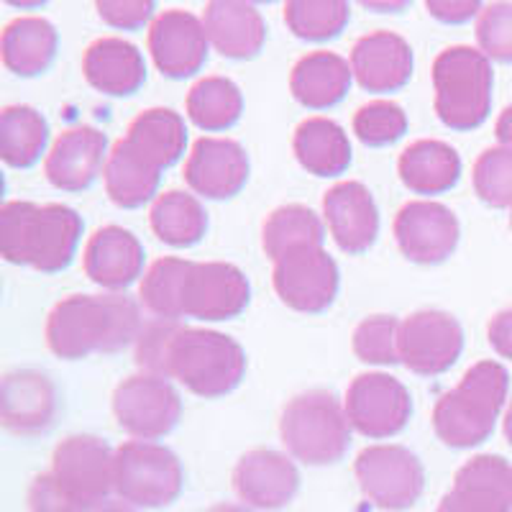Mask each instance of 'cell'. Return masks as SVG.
<instances>
[{
	"label": "cell",
	"instance_id": "ab89813d",
	"mask_svg": "<svg viewBox=\"0 0 512 512\" xmlns=\"http://www.w3.org/2000/svg\"><path fill=\"white\" fill-rule=\"evenodd\" d=\"M354 134L367 146H390L408 134V113L392 100H372L354 113Z\"/></svg>",
	"mask_w": 512,
	"mask_h": 512
},
{
	"label": "cell",
	"instance_id": "7bdbcfd3",
	"mask_svg": "<svg viewBox=\"0 0 512 512\" xmlns=\"http://www.w3.org/2000/svg\"><path fill=\"white\" fill-rule=\"evenodd\" d=\"M479 52L492 62H512V3H489L477 21Z\"/></svg>",
	"mask_w": 512,
	"mask_h": 512
},
{
	"label": "cell",
	"instance_id": "836d02e7",
	"mask_svg": "<svg viewBox=\"0 0 512 512\" xmlns=\"http://www.w3.org/2000/svg\"><path fill=\"white\" fill-rule=\"evenodd\" d=\"M149 221H152V231L157 233V239L175 249L195 246L208 231V213L200 200L182 190L162 192L154 200Z\"/></svg>",
	"mask_w": 512,
	"mask_h": 512
},
{
	"label": "cell",
	"instance_id": "e0dca14e",
	"mask_svg": "<svg viewBox=\"0 0 512 512\" xmlns=\"http://www.w3.org/2000/svg\"><path fill=\"white\" fill-rule=\"evenodd\" d=\"M185 182L195 195L208 200L239 195L249 182V157L244 146L218 136L198 139L185 162Z\"/></svg>",
	"mask_w": 512,
	"mask_h": 512
},
{
	"label": "cell",
	"instance_id": "f35d334b",
	"mask_svg": "<svg viewBox=\"0 0 512 512\" xmlns=\"http://www.w3.org/2000/svg\"><path fill=\"white\" fill-rule=\"evenodd\" d=\"M472 182L489 208H512V149L500 144L484 149L474 162Z\"/></svg>",
	"mask_w": 512,
	"mask_h": 512
},
{
	"label": "cell",
	"instance_id": "83f0119b",
	"mask_svg": "<svg viewBox=\"0 0 512 512\" xmlns=\"http://www.w3.org/2000/svg\"><path fill=\"white\" fill-rule=\"evenodd\" d=\"M59 36L57 29L41 16L13 18L3 29L0 39V57L6 70L18 77H36L49 70L57 57Z\"/></svg>",
	"mask_w": 512,
	"mask_h": 512
},
{
	"label": "cell",
	"instance_id": "4dcf8cb0",
	"mask_svg": "<svg viewBox=\"0 0 512 512\" xmlns=\"http://www.w3.org/2000/svg\"><path fill=\"white\" fill-rule=\"evenodd\" d=\"M162 169L154 167L146 157H141L126 139L113 144L108 162L103 169V182L108 198L118 208H141L157 195Z\"/></svg>",
	"mask_w": 512,
	"mask_h": 512
},
{
	"label": "cell",
	"instance_id": "d4e9b609",
	"mask_svg": "<svg viewBox=\"0 0 512 512\" xmlns=\"http://www.w3.org/2000/svg\"><path fill=\"white\" fill-rule=\"evenodd\" d=\"M82 72L98 93L113 98L134 95L146 82L144 54L131 41L118 36H103L93 41L82 57Z\"/></svg>",
	"mask_w": 512,
	"mask_h": 512
},
{
	"label": "cell",
	"instance_id": "d6986e66",
	"mask_svg": "<svg viewBox=\"0 0 512 512\" xmlns=\"http://www.w3.org/2000/svg\"><path fill=\"white\" fill-rule=\"evenodd\" d=\"M436 512H512V464L495 454L466 461Z\"/></svg>",
	"mask_w": 512,
	"mask_h": 512
},
{
	"label": "cell",
	"instance_id": "7a4b0ae2",
	"mask_svg": "<svg viewBox=\"0 0 512 512\" xmlns=\"http://www.w3.org/2000/svg\"><path fill=\"white\" fill-rule=\"evenodd\" d=\"M82 239V218L70 205L11 200L0 208V254L11 264L54 274L72 264Z\"/></svg>",
	"mask_w": 512,
	"mask_h": 512
},
{
	"label": "cell",
	"instance_id": "6da1fadb",
	"mask_svg": "<svg viewBox=\"0 0 512 512\" xmlns=\"http://www.w3.org/2000/svg\"><path fill=\"white\" fill-rule=\"evenodd\" d=\"M141 326L139 305L126 295H70L54 305L47 320V344L67 361L93 354H116L136 344Z\"/></svg>",
	"mask_w": 512,
	"mask_h": 512
},
{
	"label": "cell",
	"instance_id": "681fc988",
	"mask_svg": "<svg viewBox=\"0 0 512 512\" xmlns=\"http://www.w3.org/2000/svg\"><path fill=\"white\" fill-rule=\"evenodd\" d=\"M205 512H251L246 505H231V502H221V505H213Z\"/></svg>",
	"mask_w": 512,
	"mask_h": 512
},
{
	"label": "cell",
	"instance_id": "484cf974",
	"mask_svg": "<svg viewBox=\"0 0 512 512\" xmlns=\"http://www.w3.org/2000/svg\"><path fill=\"white\" fill-rule=\"evenodd\" d=\"M210 47L228 59H251L262 52L267 41V24L251 3L216 0L203 11Z\"/></svg>",
	"mask_w": 512,
	"mask_h": 512
},
{
	"label": "cell",
	"instance_id": "8d00e7d4",
	"mask_svg": "<svg viewBox=\"0 0 512 512\" xmlns=\"http://www.w3.org/2000/svg\"><path fill=\"white\" fill-rule=\"evenodd\" d=\"M190 264L192 262H187V259L164 256V259H157L152 267L146 269L144 280H141L139 287V297L141 305H144L154 318H182V282H185Z\"/></svg>",
	"mask_w": 512,
	"mask_h": 512
},
{
	"label": "cell",
	"instance_id": "7dc6e473",
	"mask_svg": "<svg viewBox=\"0 0 512 512\" xmlns=\"http://www.w3.org/2000/svg\"><path fill=\"white\" fill-rule=\"evenodd\" d=\"M489 346L497 351V356L512 361V308L500 310L487 326Z\"/></svg>",
	"mask_w": 512,
	"mask_h": 512
},
{
	"label": "cell",
	"instance_id": "603a6c76",
	"mask_svg": "<svg viewBox=\"0 0 512 512\" xmlns=\"http://www.w3.org/2000/svg\"><path fill=\"white\" fill-rule=\"evenodd\" d=\"M144 246L134 233L121 226H103L93 233L82 254V267L90 282L103 290H123L144 272Z\"/></svg>",
	"mask_w": 512,
	"mask_h": 512
},
{
	"label": "cell",
	"instance_id": "277c9868",
	"mask_svg": "<svg viewBox=\"0 0 512 512\" xmlns=\"http://www.w3.org/2000/svg\"><path fill=\"white\" fill-rule=\"evenodd\" d=\"M492 62L474 47H448L433 62L436 113L443 126L472 131L492 111Z\"/></svg>",
	"mask_w": 512,
	"mask_h": 512
},
{
	"label": "cell",
	"instance_id": "f5cc1de1",
	"mask_svg": "<svg viewBox=\"0 0 512 512\" xmlns=\"http://www.w3.org/2000/svg\"><path fill=\"white\" fill-rule=\"evenodd\" d=\"M510 228H512V208H510Z\"/></svg>",
	"mask_w": 512,
	"mask_h": 512
},
{
	"label": "cell",
	"instance_id": "4fadbf2b",
	"mask_svg": "<svg viewBox=\"0 0 512 512\" xmlns=\"http://www.w3.org/2000/svg\"><path fill=\"white\" fill-rule=\"evenodd\" d=\"M274 292L297 313H323L338 295V264L323 246L300 249L274 262Z\"/></svg>",
	"mask_w": 512,
	"mask_h": 512
},
{
	"label": "cell",
	"instance_id": "74e56055",
	"mask_svg": "<svg viewBox=\"0 0 512 512\" xmlns=\"http://www.w3.org/2000/svg\"><path fill=\"white\" fill-rule=\"evenodd\" d=\"M351 8L344 0H292L285 6V24L297 39L326 41L346 29Z\"/></svg>",
	"mask_w": 512,
	"mask_h": 512
},
{
	"label": "cell",
	"instance_id": "816d5d0a",
	"mask_svg": "<svg viewBox=\"0 0 512 512\" xmlns=\"http://www.w3.org/2000/svg\"><path fill=\"white\" fill-rule=\"evenodd\" d=\"M505 438H507V443L512 446V400H510V405H507V413H505Z\"/></svg>",
	"mask_w": 512,
	"mask_h": 512
},
{
	"label": "cell",
	"instance_id": "cb8c5ba5",
	"mask_svg": "<svg viewBox=\"0 0 512 512\" xmlns=\"http://www.w3.org/2000/svg\"><path fill=\"white\" fill-rule=\"evenodd\" d=\"M57 392L47 374L21 369L3 379L0 390V420L16 436H39L54 423Z\"/></svg>",
	"mask_w": 512,
	"mask_h": 512
},
{
	"label": "cell",
	"instance_id": "ffe728a7",
	"mask_svg": "<svg viewBox=\"0 0 512 512\" xmlns=\"http://www.w3.org/2000/svg\"><path fill=\"white\" fill-rule=\"evenodd\" d=\"M108 154V136L103 131L93 126L67 128L49 149L44 175L57 190L82 192L105 169Z\"/></svg>",
	"mask_w": 512,
	"mask_h": 512
},
{
	"label": "cell",
	"instance_id": "d590c367",
	"mask_svg": "<svg viewBox=\"0 0 512 512\" xmlns=\"http://www.w3.org/2000/svg\"><path fill=\"white\" fill-rule=\"evenodd\" d=\"M244 113V95L228 77H203L187 93V116L203 131H226Z\"/></svg>",
	"mask_w": 512,
	"mask_h": 512
},
{
	"label": "cell",
	"instance_id": "30bf717a",
	"mask_svg": "<svg viewBox=\"0 0 512 512\" xmlns=\"http://www.w3.org/2000/svg\"><path fill=\"white\" fill-rule=\"evenodd\" d=\"M113 415L134 441H157L172 433L182 415V400L169 379L134 374L113 392Z\"/></svg>",
	"mask_w": 512,
	"mask_h": 512
},
{
	"label": "cell",
	"instance_id": "8fae6325",
	"mask_svg": "<svg viewBox=\"0 0 512 512\" xmlns=\"http://www.w3.org/2000/svg\"><path fill=\"white\" fill-rule=\"evenodd\" d=\"M346 418L367 438H392L408 425L413 397L400 379L384 372L359 374L346 390Z\"/></svg>",
	"mask_w": 512,
	"mask_h": 512
},
{
	"label": "cell",
	"instance_id": "e575fe53",
	"mask_svg": "<svg viewBox=\"0 0 512 512\" xmlns=\"http://www.w3.org/2000/svg\"><path fill=\"white\" fill-rule=\"evenodd\" d=\"M326 241V228L318 213L305 205H282L264 221L262 246L272 262L300 249H315Z\"/></svg>",
	"mask_w": 512,
	"mask_h": 512
},
{
	"label": "cell",
	"instance_id": "5bb4252c",
	"mask_svg": "<svg viewBox=\"0 0 512 512\" xmlns=\"http://www.w3.org/2000/svg\"><path fill=\"white\" fill-rule=\"evenodd\" d=\"M249 300L246 274L226 262H192L182 282V318L231 320L244 313Z\"/></svg>",
	"mask_w": 512,
	"mask_h": 512
},
{
	"label": "cell",
	"instance_id": "8992f818",
	"mask_svg": "<svg viewBox=\"0 0 512 512\" xmlns=\"http://www.w3.org/2000/svg\"><path fill=\"white\" fill-rule=\"evenodd\" d=\"M246 374L239 341L208 328H182L172 344L169 379L185 384L192 395L213 400L233 392Z\"/></svg>",
	"mask_w": 512,
	"mask_h": 512
},
{
	"label": "cell",
	"instance_id": "f907efd6",
	"mask_svg": "<svg viewBox=\"0 0 512 512\" xmlns=\"http://www.w3.org/2000/svg\"><path fill=\"white\" fill-rule=\"evenodd\" d=\"M95 512H136V510L131 505H126V502H108V505H103Z\"/></svg>",
	"mask_w": 512,
	"mask_h": 512
},
{
	"label": "cell",
	"instance_id": "2e32d148",
	"mask_svg": "<svg viewBox=\"0 0 512 512\" xmlns=\"http://www.w3.org/2000/svg\"><path fill=\"white\" fill-rule=\"evenodd\" d=\"M149 52L159 72L172 80H185L200 72L210 52L203 18L180 8L159 13L149 26Z\"/></svg>",
	"mask_w": 512,
	"mask_h": 512
},
{
	"label": "cell",
	"instance_id": "9c48e42d",
	"mask_svg": "<svg viewBox=\"0 0 512 512\" xmlns=\"http://www.w3.org/2000/svg\"><path fill=\"white\" fill-rule=\"evenodd\" d=\"M361 492L379 510H408L420 500L425 472L418 456L405 446H369L354 464Z\"/></svg>",
	"mask_w": 512,
	"mask_h": 512
},
{
	"label": "cell",
	"instance_id": "ba28073f",
	"mask_svg": "<svg viewBox=\"0 0 512 512\" xmlns=\"http://www.w3.org/2000/svg\"><path fill=\"white\" fill-rule=\"evenodd\" d=\"M185 487L182 464L167 446L154 441H126L116 448V495L144 510L167 507Z\"/></svg>",
	"mask_w": 512,
	"mask_h": 512
},
{
	"label": "cell",
	"instance_id": "7c38bea8",
	"mask_svg": "<svg viewBox=\"0 0 512 512\" xmlns=\"http://www.w3.org/2000/svg\"><path fill=\"white\" fill-rule=\"evenodd\" d=\"M464 328L451 313L418 310L400 323V361L420 377H438L459 361Z\"/></svg>",
	"mask_w": 512,
	"mask_h": 512
},
{
	"label": "cell",
	"instance_id": "b9f144b4",
	"mask_svg": "<svg viewBox=\"0 0 512 512\" xmlns=\"http://www.w3.org/2000/svg\"><path fill=\"white\" fill-rule=\"evenodd\" d=\"M182 326L177 320L152 318L141 326L139 338H136V364L144 369V374L169 379V356H172V344Z\"/></svg>",
	"mask_w": 512,
	"mask_h": 512
},
{
	"label": "cell",
	"instance_id": "44dd1931",
	"mask_svg": "<svg viewBox=\"0 0 512 512\" xmlns=\"http://www.w3.org/2000/svg\"><path fill=\"white\" fill-rule=\"evenodd\" d=\"M323 218L338 249L364 254L379 236V210L361 182H338L323 198Z\"/></svg>",
	"mask_w": 512,
	"mask_h": 512
},
{
	"label": "cell",
	"instance_id": "52a82bcc",
	"mask_svg": "<svg viewBox=\"0 0 512 512\" xmlns=\"http://www.w3.org/2000/svg\"><path fill=\"white\" fill-rule=\"evenodd\" d=\"M49 474L77 512H95L116 492V451L88 433L64 438L54 448Z\"/></svg>",
	"mask_w": 512,
	"mask_h": 512
},
{
	"label": "cell",
	"instance_id": "bcb514c9",
	"mask_svg": "<svg viewBox=\"0 0 512 512\" xmlns=\"http://www.w3.org/2000/svg\"><path fill=\"white\" fill-rule=\"evenodd\" d=\"M428 13L443 24H466V21H472L474 16L484 11L482 3L477 0H461V3H451V0H431L428 3Z\"/></svg>",
	"mask_w": 512,
	"mask_h": 512
},
{
	"label": "cell",
	"instance_id": "f6af8a7d",
	"mask_svg": "<svg viewBox=\"0 0 512 512\" xmlns=\"http://www.w3.org/2000/svg\"><path fill=\"white\" fill-rule=\"evenodd\" d=\"M29 512H77L62 495V489L52 479V474L44 472L31 482L29 487Z\"/></svg>",
	"mask_w": 512,
	"mask_h": 512
},
{
	"label": "cell",
	"instance_id": "3957f363",
	"mask_svg": "<svg viewBox=\"0 0 512 512\" xmlns=\"http://www.w3.org/2000/svg\"><path fill=\"white\" fill-rule=\"evenodd\" d=\"M510 374L497 361H479L433 408V431L446 446L472 448L487 441L505 408Z\"/></svg>",
	"mask_w": 512,
	"mask_h": 512
},
{
	"label": "cell",
	"instance_id": "ee69618b",
	"mask_svg": "<svg viewBox=\"0 0 512 512\" xmlns=\"http://www.w3.org/2000/svg\"><path fill=\"white\" fill-rule=\"evenodd\" d=\"M157 11L152 0H100L98 16L105 24L121 31H136L146 26Z\"/></svg>",
	"mask_w": 512,
	"mask_h": 512
},
{
	"label": "cell",
	"instance_id": "ac0fdd59",
	"mask_svg": "<svg viewBox=\"0 0 512 512\" xmlns=\"http://www.w3.org/2000/svg\"><path fill=\"white\" fill-rule=\"evenodd\" d=\"M233 489L246 507L282 510L300 489V472L290 456L272 448H254L233 469Z\"/></svg>",
	"mask_w": 512,
	"mask_h": 512
},
{
	"label": "cell",
	"instance_id": "5b68a950",
	"mask_svg": "<svg viewBox=\"0 0 512 512\" xmlns=\"http://www.w3.org/2000/svg\"><path fill=\"white\" fill-rule=\"evenodd\" d=\"M280 436L290 456L308 466H326L344 459L351 446L346 408L331 392L310 390L292 397L282 410Z\"/></svg>",
	"mask_w": 512,
	"mask_h": 512
},
{
	"label": "cell",
	"instance_id": "1f68e13d",
	"mask_svg": "<svg viewBox=\"0 0 512 512\" xmlns=\"http://www.w3.org/2000/svg\"><path fill=\"white\" fill-rule=\"evenodd\" d=\"M123 139L154 167L167 169L185 154L187 128L172 108H149L131 121Z\"/></svg>",
	"mask_w": 512,
	"mask_h": 512
},
{
	"label": "cell",
	"instance_id": "9a60e30c",
	"mask_svg": "<svg viewBox=\"0 0 512 512\" xmlns=\"http://www.w3.org/2000/svg\"><path fill=\"white\" fill-rule=\"evenodd\" d=\"M395 239L402 256L415 264H441L459 246L461 226L451 208L433 200H410L395 216Z\"/></svg>",
	"mask_w": 512,
	"mask_h": 512
},
{
	"label": "cell",
	"instance_id": "f1b7e54d",
	"mask_svg": "<svg viewBox=\"0 0 512 512\" xmlns=\"http://www.w3.org/2000/svg\"><path fill=\"white\" fill-rule=\"evenodd\" d=\"M397 172L415 195H441L459 182L461 157L446 141L420 139L400 154Z\"/></svg>",
	"mask_w": 512,
	"mask_h": 512
},
{
	"label": "cell",
	"instance_id": "60d3db41",
	"mask_svg": "<svg viewBox=\"0 0 512 512\" xmlns=\"http://www.w3.org/2000/svg\"><path fill=\"white\" fill-rule=\"evenodd\" d=\"M354 354L364 364H397L400 361V320L392 315H372L354 331Z\"/></svg>",
	"mask_w": 512,
	"mask_h": 512
},
{
	"label": "cell",
	"instance_id": "4316f807",
	"mask_svg": "<svg viewBox=\"0 0 512 512\" xmlns=\"http://www.w3.org/2000/svg\"><path fill=\"white\" fill-rule=\"evenodd\" d=\"M354 80L351 62L336 52H310L297 59L290 75L295 100L310 111H326L346 98Z\"/></svg>",
	"mask_w": 512,
	"mask_h": 512
},
{
	"label": "cell",
	"instance_id": "f546056e",
	"mask_svg": "<svg viewBox=\"0 0 512 512\" xmlns=\"http://www.w3.org/2000/svg\"><path fill=\"white\" fill-rule=\"evenodd\" d=\"M292 149L300 167L315 177L344 175L351 164V141L344 128L323 116L305 118L295 131Z\"/></svg>",
	"mask_w": 512,
	"mask_h": 512
},
{
	"label": "cell",
	"instance_id": "c3c4849f",
	"mask_svg": "<svg viewBox=\"0 0 512 512\" xmlns=\"http://www.w3.org/2000/svg\"><path fill=\"white\" fill-rule=\"evenodd\" d=\"M495 134H497V141H500V146L512 149V105H507L505 111L500 113V118H497Z\"/></svg>",
	"mask_w": 512,
	"mask_h": 512
},
{
	"label": "cell",
	"instance_id": "d6a6232c",
	"mask_svg": "<svg viewBox=\"0 0 512 512\" xmlns=\"http://www.w3.org/2000/svg\"><path fill=\"white\" fill-rule=\"evenodd\" d=\"M49 144V123L31 105H8L0 113V157L8 167L26 169Z\"/></svg>",
	"mask_w": 512,
	"mask_h": 512
},
{
	"label": "cell",
	"instance_id": "7402d4cb",
	"mask_svg": "<svg viewBox=\"0 0 512 512\" xmlns=\"http://www.w3.org/2000/svg\"><path fill=\"white\" fill-rule=\"evenodd\" d=\"M351 70L367 93H395L413 77V49L400 34L374 31L351 49Z\"/></svg>",
	"mask_w": 512,
	"mask_h": 512
}]
</instances>
